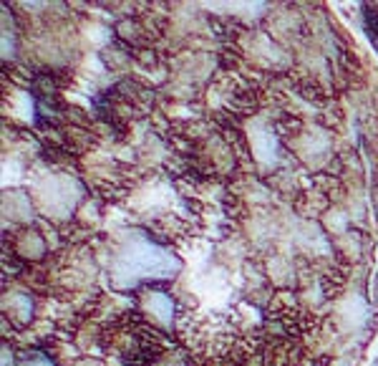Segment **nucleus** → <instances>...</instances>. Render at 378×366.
Instances as JSON below:
<instances>
[]
</instances>
